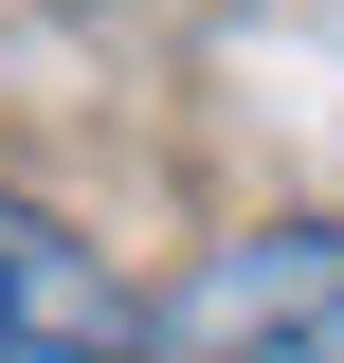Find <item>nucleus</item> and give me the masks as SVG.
<instances>
[{"label":"nucleus","mask_w":344,"mask_h":363,"mask_svg":"<svg viewBox=\"0 0 344 363\" xmlns=\"http://www.w3.org/2000/svg\"><path fill=\"white\" fill-rule=\"evenodd\" d=\"M109 345H127L109 255H91L55 200H18V182H0V363H109Z\"/></svg>","instance_id":"f03ea898"},{"label":"nucleus","mask_w":344,"mask_h":363,"mask_svg":"<svg viewBox=\"0 0 344 363\" xmlns=\"http://www.w3.org/2000/svg\"><path fill=\"white\" fill-rule=\"evenodd\" d=\"M109 363H344V218H254L164 272Z\"/></svg>","instance_id":"f257e3e1"}]
</instances>
